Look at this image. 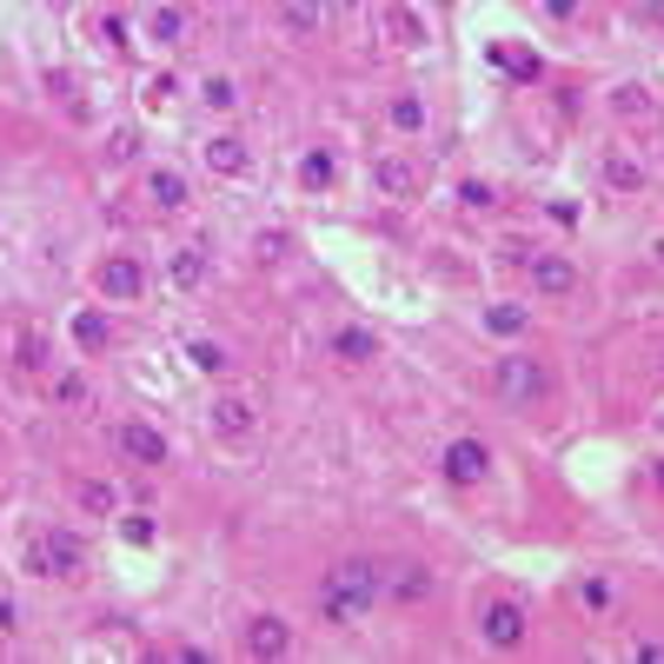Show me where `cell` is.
Returning a JSON list of instances; mask_svg holds the SVG:
<instances>
[{
	"mask_svg": "<svg viewBox=\"0 0 664 664\" xmlns=\"http://www.w3.org/2000/svg\"><path fill=\"white\" fill-rule=\"evenodd\" d=\"M379 599H386V565H372V559H339V565L326 572L313 612H319V625H333V632H359V619H366Z\"/></svg>",
	"mask_w": 664,
	"mask_h": 664,
	"instance_id": "cell-1",
	"label": "cell"
},
{
	"mask_svg": "<svg viewBox=\"0 0 664 664\" xmlns=\"http://www.w3.org/2000/svg\"><path fill=\"white\" fill-rule=\"evenodd\" d=\"M492 392H499V406H512V412H539L545 399H552V372H545V359H532V353H499L492 359Z\"/></svg>",
	"mask_w": 664,
	"mask_h": 664,
	"instance_id": "cell-2",
	"label": "cell"
},
{
	"mask_svg": "<svg viewBox=\"0 0 664 664\" xmlns=\"http://www.w3.org/2000/svg\"><path fill=\"white\" fill-rule=\"evenodd\" d=\"M27 572H33V579H80V572H86V539L67 532V525H47V532L27 545Z\"/></svg>",
	"mask_w": 664,
	"mask_h": 664,
	"instance_id": "cell-3",
	"label": "cell"
},
{
	"mask_svg": "<svg viewBox=\"0 0 664 664\" xmlns=\"http://www.w3.org/2000/svg\"><path fill=\"white\" fill-rule=\"evenodd\" d=\"M479 645H492V652H525L532 645V612L519 605V599H479Z\"/></svg>",
	"mask_w": 664,
	"mask_h": 664,
	"instance_id": "cell-4",
	"label": "cell"
},
{
	"mask_svg": "<svg viewBox=\"0 0 664 664\" xmlns=\"http://www.w3.org/2000/svg\"><path fill=\"white\" fill-rule=\"evenodd\" d=\"M113 452H120V466H133V472H160V466L173 459L166 432L146 426V419H120V426H113Z\"/></svg>",
	"mask_w": 664,
	"mask_h": 664,
	"instance_id": "cell-5",
	"label": "cell"
},
{
	"mask_svg": "<svg viewBox=\"0 0 664 664\" xmlns=\"http://www.w3.org/2000/svg\"><path fill=\"white\" fill-rule=\"evenodd\" d=\"M146 266L133 259V253H106L100 266H93V293L106 299V306H133V299H146Z\"/></svg>",
	"mask_w": 664,
	"mask_h": 664,
	"instance_id": "cell-6",
	"label": "cell"
},
{
	"mask_svg": "<svg viewBox=\"0 0 664 664\" xmlns=\"http://www.w3.org/2000/svg\"><path fill=\"white\" fill-rule=\"evenodd\" d=\"M206 432H213L219 446H246V439L259 432V406H253L246 392H219V399L206 406Z\"/></svg>",
	"mask_w": 664,
	"mask_h": 664,
	"instance_id": "cell-7",
	"label": "cell"
},
{
	"mask_svg": "<svg viewBox=\"0 0 664 664\" xmlns=\"http://www.w3.org/2000/svg\"><path fill=\"white\" fill-rule=\"evenodd\" d=\"M525 273H532V293H539V299H572V293L585 286V273H579L572 253H539V246H532Z\"/></svg>",
	"mask_w": 664,
	"mask_h": 664,
	"instance_id": "cell-8",
	"label": "cell"
},
{
	"mask_svg": "<svg viewBox=\"0 0 664 664\" xmlns=\"http://www.w3.org/2000/svg\"><path fill=\"white\" fill-rule=\"evenodd\" d=\"M239 652L246 658H293V625L279 619V612H253L246 619V632H239Z\"/></svg>",
	"mask_w": 664,
	"mask_h": 664,
	"instance_id": "cell-9",
	"label": "cell"
},
{
	"mask_svg": "<svg viewBox=\"0 0 664 664\" xmlns=\"http://www.w3.org/2000/svg\"><path fill=\"white\" fill-rule=\"evenodd\" d=\"M439 472H446L452 486H486V479H492V446H486V439H452V446L439 452Z\"/></svg>",
	"mask_w": 664,
	"mask_h": 664,
	"instance_id": "cell-10",
	"label": "cell"
},
{
	"mask_svg": "<svg viewBox=\"0 0 664 664\" xmlns=\"http://www.w3.org/2000/svg\"><path fill=\"white\" fill-rule=\"evenodd\" d=\"M379 27H386V40H392V47H406V53H419V47L432 40L426 13H419L412 0H379Z\"/></svg>",
	"mask_w": 664,
	"mask_h": 664,
	"instance_id": "cell-11",
	"label": "cell"
},
{
	"mask_svg": "<svg viewBox=\"0 0 664 664\" xmlns=\"http://www.w3.org/2000/svg\"><path fill=\"white\" fill-rule=\"evenodd\" d=\"M432 592H439V579H432V565H419V559H406V565H392V572H386V599H392V605H406V612H412V605H426Z\"/></svg>",
	"mask_w": 664,
	"mask_h": 664,
	"instance_id": "cell-12",
	"label": "cell"
},
{
	"mask_svg": "<svg viewBox=\"0 0 664 664\" xmlns=\"http://www.w3.org/2000/svg\"><path fill=\"white\" fill-rule=\"evenodd\" d=\"M273 27L286 40H319L326 33V0H273Z\"/></svg>",
	"mask_w": 664,
	"mask_h": 664,
	"instance_id": "cell-13",
	"label": "cell"
},
{
	"mask_svg": "<svg viewBox=\"0 0 664 664\" xmlns=\"http://www.w3.org/2000/svg\"><path fill=\"white\" fill-rule=\"evenodd\" d=\"M200 160H206L219 180H246V173H253V153H246V140H239V133H206Z\"/></svg>",
	"mask_w": 664,
	"mask_h": 664,
	"instance_id": "cell-14",
	"label": "cell"
},
{
	"mask_svg": "<svg viewBox=\"0 0 664 664\" xmlns=\"http://www.w3.org/2000/svg\"><path fill=\"white\" fill-rule=\"evenodd\" d=\"M372 193H379V200H412V193H419V166H412L406 153H379V160H372Z\"/></svg>",
	"mask_w": 664,
	"mask_h": 664,
	"instance_id": "cell-15",
	"label": "cell"
},
{
	"mask_svg": "<svg viewBox=\"0 0 664 664\" xmlns=\"http://www.w3.org/2000/svg\"><path fill=\"white\" fill-rule=\"evenodd\" d=\"M160 279H166L173 293H200V286L213 279V259H206L200 246H173V253H166V266H160Z\"/></svg>",
	"mask_w": 664,
	"mask_h": 664,
	"instance_id": "cell-16",
	"label": "cell"
},
{
	"mask_svg": "<svg viewBox=\"0 0 664 664\" xmlns=\"http://www.w3.org/2000/svg\"><path fill=\"white\" fill-rule=\"evenodd\" d=\"M186 200H193V186H186L180 166H153L146 173V206L153 213H186Z\"/></svg>",
	"mask_w": 664,
	"mask_h": 664,
	"instance_id": "cell-17",
	"label": "cell"
},
{
	"mask_svg": "<svg viewBox=\"0 0 664 664\" xmlns=\"http://www.w3.org/2000/svg\"><path fill=\"white\" fill-rule=\"evenodd\" d=\"M326 353H333L339 366H372V359H379V333H372V326H333Z\"/></svg>",
	"mask_w": 664,
	"mask_h": 664,
	"instance_id": "cell-18",
	"label": "cell"
},
{
	"mask_svg": "<svg viewBox=\"0 0 664 664\" xmlns=\"http://www.w3.org/2000/svg\"><path fill=\"white\" fill-rule=\"evenodd\" d=\"M612 113H619L625 126H639V120H658V93H652L645 80H619V86H612Z\"/></svg>",
	"mask_w": 664,
	"mask_h": 664,
	"instance_id": "cell-19",
	"label": "cell"
},
{
	"mask_svg": "<svg viewBox=\"0 0 664 664\" xmlns=\"http://www.w3.org/2000/svg\"><path fill=\"white\" fill-rule=\"evenodd\" d=\"M605 186H612V193H645V186H652V173H645V160H639V153L605 146Z\"/></svg>",
	"mask_w": 664,
	"mask_h": 664,
	"instance_id": "cell-20",
	"label": "cell"
},
{
	"mask_svg": "<svg viewBox=\"0 0 664 664\" xmlns=\"http://www.w3.org/2000/svg\"><path fill=\"white\" fill-rule=\"evenodd\" d=\"M67 333H73V346H80V353H86V359H93V353H106V346H113V319H106V313H100V306H80V313H73V326H67Z\"/></svg>",
	"mask_w": 664,
	"mask_h": 664,
	"instance_id": "cell-21",
	"label": "cell"
},
{
	"mask_svg": "<svg viewBox=\"0 0 664 664\" xmlns=\"http://www.w3.org/2000/svg\"><path fill=\"white\" fill-rule=\"evenodd\" d=\"M386 120H392V133H406V140H412V133H426V120H432V113H426V93L399 86V93L386 100Z\"/></svg>",
	"mask_w": 664,
	"mask_h": 664,
	"instance_id": "cell-22",
	"label": "cell"
},
{
	"mask_svg": "<svg viewBox=\"0 0 664 664\" xmlns=\"http://www.w3.org/2000/svg\"><path fill=\"white\" fill-rule=\"evenodd\" d=\"M486 333H492V339H525V333H532V306L492 299V306H486Z\"/></svg>",
	"mask_w": 664,
	"mask_h": 664,
	"instance_id": "cell-23",
	"label": "cell"
},
{
	"mask_svg": "<svg viewBox=\"0 0 664 664\" xmlns=\"http://www.w3.org/2000/svg\"><path fill=\"white\" fill-rule=\"evenodd\" d=\"M13 366L20 372H53V346L40 326H13Z\"/></svg>",
	"mask_w": 664,
	"mask_h": 664,
	"instance_id": "cell-24",
	"label": "cell"
},
{
	"mask_svg": "<svg viewBox=\"0 0 664 664\" xmlns=\"http://www.w3.org/2000/svg\"><path fill=\"white\" fill-rule=\"evenodd\" d=\"M73 505H80L86 519H120V486H113V479H80V486H73Z\"/></svg>",
	"mask_w": 664,
	"mask_h": 664,
	"instance_id": "cell-25",
	"label": "cell"
},
{
	"mask_svg": "<svg viewBox=\"0 0 664 664\" xmlns=\"http://www.w3.org/2000/svg\"><path fill=\"white\" fill-rule=\"evenodd\" d=\"M146 40H153V47H180V40H186V7H173V0L153 7V13H146Z\"/></svg>",
	"mask_w": 664,
	"mask_h": 664,
	"instance_id": "cell-26",
	"label": "cell"
},
{
	"mask_svg": "<svg viewBox=\"0 0 664 664\" xmlns=\"http://www.w3.org/2000/svg\"><path fill=\"white\" fill-rule=\"evenodd\" d=\"M200 106H206V113H233V106H239V80H233V73H206V80H200Z\"/></svg>",
	"mask_w": 664,
	"mask_h": 664,
	"instance_id": "cell-27",
	"label": "cell"
},
{
	"mask_svg": "<svg viewBox=\"0 0 664 664\" xmlns=\"http://www.w3.org/2000/svg\"><path fill=\"white\" fill-rule=\"evenodd\" d=\"M333 180H339V160H333L326 146H313V153L299 160V186H306V193H326Z\"/></svg>",
	"mask_w": 664,
	"mask_h": 664,
	"instance_id": "cell-28",
	"label": "cell"
},
{
	"mask_svg": "<svg viewBox=\"0 0 664 664\" xmlns=\"http://www.w3.org/2000/svg\"><path fill=\"white\" fill-rule=\"evenodd\" d=\"M186 359H193V372H206V379H226V372H233V353H226L219 339H193Z\"/></svg>",
	"mask_w": 664,
	"mask_h": 664,
	"instance_id": "cell-29",
	"label": "cell"
},
{
	"mask_svg": "<svg viewBox=\"0 0 664 664\" xmlns=\"http://www.w3.org/2000/svg\"><path fill=\"white\" fill-rule=\"evenodd\" d=\"M93 399V386L80 379V372H53V406H67V412H80Z\"/></svg>",
	"mask_w": 664,
	"mask_h": 664,
	"instance_id": "cell-30",
	"label": "cell"
},
{
	"mask_svg": "<svg viewBox=\"0 0 664 664\" xmlns=\"http://www.w3.org/2000/svg\"><path fill=\"white\" fill-rule=\"evenodd\" d=\"M106 160H113V166L140 160V133H133V126H113V133H106Z\"/></svg>",
	"mask_w": 664,
	"mask_h": 664,
	"instance_id": "cell-31",
	"label": "cell"
},
{
	"mask_svg": "<svg viewBox=\"0 0 664 664\" xmlns=\"http://www.w3.org/2000/svg\"><path fill=\"white\" fill-rule=\"evenodd\" d=\"M459 206H466V213H486V206H499V186H492V180H466V186H459Z\"/></svg>",
	"mask_w": 664,
	"mask_h": 664,
	"instance_id": "cell-32",
	"label": "cell"
},
{
	"mask_svg": "<svg viewBox=\"0 0 664 664\" xmlns=\"http://www.w3.org/2000/svg\"><path fill=\"white\" fill-rule=\"evenodd\" d=\"M173 93H180V80H173V73H146V86H140V100H146V106H166Z\"/></svg>",
	"mask_w": 664,
	"mask_h": 664,
	"instance_id": "cell-33",
	"label": "cell"
},
{
	"mask_svg": "<svg viewBox=\"0 0 664 664\" xmlns=\"http://www.w3.org/2000/svg\"><path fill=\"white\" fill-rule=\"evenodd\" d=\"M47 93H60V100H67V113H73V120H86V100H80V86H73L67 73H47Z\"/></svg>",
	"mask_w": 664,
	"mask_h": 664,
	"instance_id": "cell-34",
	"label": "cell"
},
{
	"mask_svg": "<svg viewBox=\"0 0 664 664\" xmlns=\"http://www.w3.org/2000/svg\"><path fill=\"white\" fill-rule=\"evenodd\" d=\"M286 246H293V233H279V226H273V233H266V226L253 233V253H259V259H286Z\"/></svg>",
	"mask_w": 664,
	"mask_h": 664,
	"instance_id": "cell-35",
	"label": "cell"
},
{
	"mask_svg": "<svg viewBox=\"0 0 664 664\" xmlns=\"http://www.w3.org/2000/svg\"><path fill=\"white\" fill-rule=\"evenodd\" d=\"M499 67H512L519 80H539L545 67H539V53H512V47H499Z\"/></svg>",
	"mask_w": 664,
	"mask_h": 664,
	"instance_id": "cell-36",
	"label": "cell"
},
{
	"mask_svg": "<svg viewBox=\"0 0 664 664\" xmlns=\"http://www.w3.org/2000/svg\"><path fill=\"white\" fill-rule=\"evenodd\" d=\"M579 605L605 612V605H612V585H605V579H585V585H579Z\"/></svg>",
	"mask_w": 664,
	"mask_h": 664,
	"instance_id": "cell-37",
	"label": "cell"
},
{
	"mask_svg": "<svg viewBox=\"0 0 664 664\" xmlns=\"http://www.w3.org/2000/svg\"><path fill=\"white\" fill-rule=\"evenodd\" d=\"M120 532H126L133 545H153V519H146V512H126V525H120Z\"/></svg>",
	"mask_w": 664,
	"mask_h": 664,
	"instance_id": "cell-38",
	"label": "cell"
},
{
	"mask_svg": "<svg viewBox=\"0 0 664 664\" xmlns=\"http://www.w3.org/2000/svg\"><path fill=\"white\" fill-rule=\"evenodd\" d=\"M539 7H545L552 20H579V13H585V0H539Z\"/></svg>",
	"mask_w": 664,
	"mask_h": 664,
	"instance_id": "cell-39",
	"label": "cell"
},
{
	"mask_svg": "<svg viewBox=\"0 0 664 664\" xmlns=\"http://www.w3.org/2000/svg\"><path fill=\"white\" fill-rule=\"evenodd\" d=\"M100 40H106V47H126V20L106 13V20H100Z\"/></svg>",
	"mask_w": 664,
	"mask_h": 664,
	"instance_id": "cell-40",
	"label": "cell"
},
{
	"mask_svg": "<svg viewBox=\"0 0 664 664\" xmlns=\"http://www.w3.org/2000/svg\"><path fill=\"white\" fill-rule=\"evenodd\" d=\"M499 259H505V266H525V259H532V246H525V239H505V246H499Z\"/></svg>",
	"mask_w": 664,
	"mask_h": 664,
	"instance_id": "cell-41",
	"label": "cell"
},
{
	"mask_svg": "<svg viewBox=\"0 0 664 664\" xmlns=\"http://www.w3.org/2000/svg\"><path fill=\"white\" fill-rule=\"evenodd\" d=\"M632 658H645V664H664V639H639V645H632Z\"/></svg>",
	"mask_w": 664,
	"mask_h": 664,
	"instance_id": "cell-42",
	"label": "cell"
},
{
	"mask_svg": "<svg viewBox=\"0 0 664 664\" xmlns=\"http://www.w3.org/2000/svg\"><path fill=\"white\" fill-rule=\"evenodd\" d=\"M13 625H20V612H13V599L0 592V639H13Z\"/></svg>",
	"mask_w": 664,
	"mask_h": 664,
	"instance_id": "cell-43",
	"label": "cell"
},
{
	"mask_svg": "<svg viewBox=\"0 0 664 664\" xmlns=\"http://www.w3.org/2000/svg\"><path fill=\"white\" fill-rule=\"evenodd\" d=\"M652 479H658V492H664V459H652Z\"/></svg>",
	"mask_w": 664,
	"mask_h": 664,
	"instance_id": "cell-44",
	"label": "cell"
},
{
	"mask_svg": "<svg viewBox=\"0 0 664 664\" xmlns=\"http://www.w3.org/2000/svg\"><path fill=\"white\" fill-rule=\"evenodd\" d=\"M326 7H359V0H326Z\"/></svg>",
	"mask_w": 664,
	"mask_h": 664,
	"instance_id": "cell-45",
	"label": "cell"
}]
</instances>
